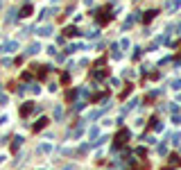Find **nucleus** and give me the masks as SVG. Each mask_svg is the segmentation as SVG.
Segmentation results:
<instances>
[{"mask_svg": "<svg viewBox=\"0 0 181 170\" xmlns=\"http://www.w3.org/2000/svg\"><path fill=\"white\" fill-rule=\"evenodd\" d=\"M109 21H111V9L109 7H102L100 11H97V23H100V25H107Z\"/></svg>", "mask_w": 181, "mask_h": 170, "instance_id": "obj_1", "label": "nucleus"}, {"mask_svg": "<svg viewBox=\"0 0 181 170\" xmlns=\"http://www.w3.org/2000/svg\"><path fill=\"white\" fill-rule=\"evenodd\" d=\"M30 111H32V107H30V104H25V107L21 109V114H23V116H27V114H30Z\"/></svg>", "mask_w": 181, "mask_h": 170, "instance_id": "obj_7", "label": "nucleus"}, {"mask_svg": "<svg viewBox=\"0 0 181 170\" xmlns=\"http://www.w3.org/2000/svg\"><path fill=\"white\" fill-rule=\"evenodd\" d=\"M61 116H63V111H61V107H57V109H55V118H61Z\"/></svg>", "mask_w": 181, "mask_h": 170, "instance_id": "obj_8", "label": "nucleus"}, {"mask_svg": "<svg viewBox=\"0 0 181 170\" xmlns=\"http://www.w3.org/2000/svg\"><path fill=\"white\" fill-rule=\"evenodd\" d=\"M45 125H48V118H39L36 122H34V132H41Z\"/></svg>", "mask_w": 181, "mask_h": 170, "instance_id": "obj_3", "label": "nucleus"}, {"mask_svg": "<svg viewBox=\"0 0 181 170\" xmlns=\"http://www.w3.org/2000/svg\"><path fill=\"white\" fill-rule=\"evenodd\" d=\"M127 141H129V132H127V129H120L118 134H115V145H118V148H120V145H125Z\"/></svg>", "mask_w": 181, "mask_h": 170, "instance_id": "obj_2", "label": "nucleus"}, {"mask_svg": "<svg viewBox=\"0 0 181 170\" xmlns=\"http://www.w3.org/2000/svg\"><path fill=\"white\" fill-rule=\"evenodd\" d=\"M32 14V7H30V5H25V7H23V14L21 16H30Z\"/></svg>", "mask_w": 181, "mask_h": 170, "instance_id": "obj_6", "label": "nucleus"}, {"mask_svg": "<svg viewBox=\"0 0 181 170\" xmlns=\"http://www.w3.org/2000/svg\"><path fill=\"white\" fill-rule=\"evenodd\" d=\"M179 163H181L179 154H172V156H170V166H179Z\"/></svg>", "mask_w": 181, "mask_h": 170, "instance_id": "obj_4", "label": "nucleus"}, {"mask_svg": "<svg viewBox=\"0 0 181 170\" xmlns=\"http://www.w3.org/2000/svg\"><path fill=\"white\" fill-rule=\"evenodd\" d=\"M21 145H23V136H16V138H14V150H18Z\"/></svg>", "mask_w": 181, "mask_h": 170, "instance_id": "obj_5", "label": "nucleus"}, {"mask_svg": "<svg viewBox=\"0 0 181 170\" xmlns=\"http://www.w3.org/2000/svg\"><path fill=\"white\" fill-rule=\"evenodd\" d=\"M39 152H43V154H45V152H50V145H48V143H45V145H41Z\"/></svg>", "mask_w": 181, "mask_h": 170, "instance_id": "obj_9", "label": "nucleus"}]
</instances>
